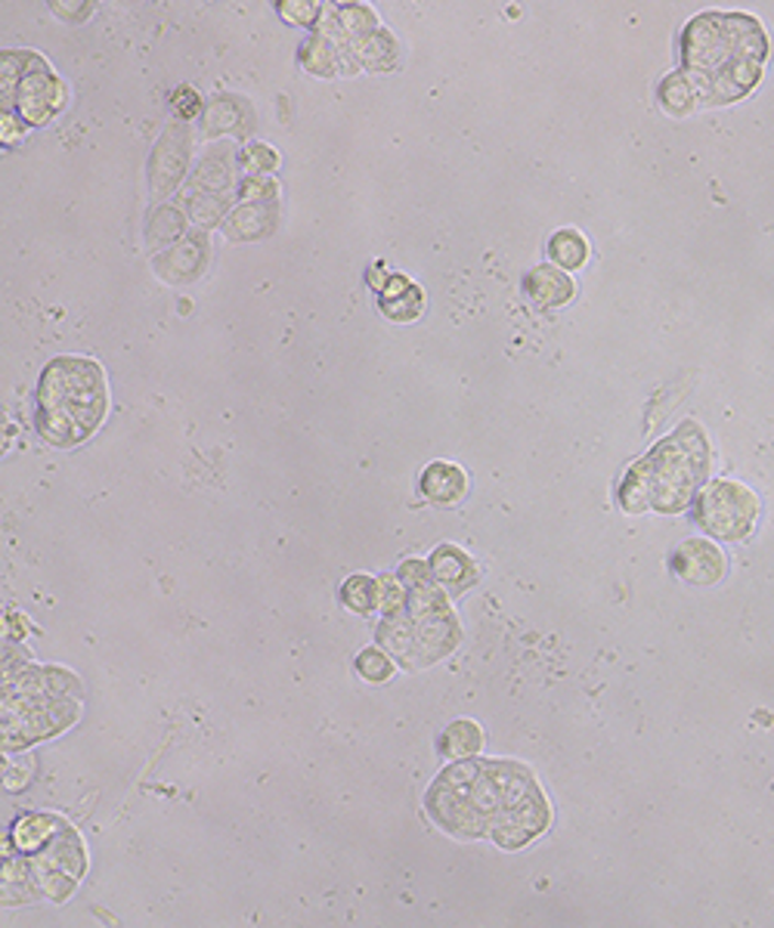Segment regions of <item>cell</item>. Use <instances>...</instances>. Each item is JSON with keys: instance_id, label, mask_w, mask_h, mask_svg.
<instances>
[{"instance_id": "1", "label": "cell", "mask_w": 774, "mask_h": 928, "mask_svg": "<svg viewBox=\"0 0 774 928\" xmlns=\"http://www.w3.org/2000/svg\"><path fill=\"white\" fill-rule=\"evenodd\" d=\"M428 811L452 836H490L500 848H520L546 833L551 808L534 773L517 761L459 758L434 780Z\"/></svg>"}, {"instance_id": "2", "label": "cell", "mask_w": 774, "mask_h": 928, "mask_svg": "<svg viewBox=\"0 0 774 928\" xmlns=\"http://www.w3.org/2000/svg\"><path fill=\"white\" fill-rule=\"evenodd\" d=\"M709 471L704 430L682 425L654 446L619 483V505L629 514H678L685 511Z\"/></svg>"}, {"instance_id": "3", "label": "cell", "mask_w": 774, "mask_h": 928, "mask_svg": "<svg viewBox=\"0 0 774 928\" xmlns=\"http://www.w3.org/2000/svg\"><path fill=\"white\" fill-rule=\"evenodd\" d=\"M109 409V387L100 362L56 357L37 384V430L53 446H78L100 428Z\"/></svg>"}, {"instance_id": "4", "label": "cell", "mask_w": 774, "mask_h": 928, "mask_svg": "<svg viewBox=\"0 0 774 928\" xmlns=\"http://www.w3.org/2000/svg\"><path fill=\"white\" fill-rule=\"evenodd\" d=\"M765 56L769 35L747 13H704L691 19L682 35V71L700 81L740 66H762Z\"/></svg>"}, {"instance_id": "5", "label": "cell", "mask_w": 774, "mask_h": 928, "mask_svg": "<svg viewBox=\"0 0 774 928\" xmlns=\"http://www.w3.org/2000/svg\"><path fill=\"white\" fill-rule=\"evenodd\" d=\"M81 705L66 697H3V749H22L37 739L56 737L78 722Z\"/></svg>"}, {"instance_id": "6", "label": "cell", "mask_w": 774, "mask_h": 928, "mask_svg": "<svg viewBox=\"0 0 774 928\" xmlns=\"http://www.w3.org/2000/svg\"><path fill=\"white\" fill-rule=\"evenodd\" d=\"M759 517V499L734 480H716L694 501V520L700 530L725 542H740L753 533Z\"/></svg>"}, {"instance_id": "7", "label": "cell", "mask_w": 774, "mask_h": 928, "mask_svg": "<svg viewBox=\"0 0 774 928\" xmlns=\"http://www.w3.org/2000/svg\"><path fill=\"white\" fill-rule=\"evenodd\" d=\"M25 858H29V867L35 873L41 894H47L53 901H66L87 870L85 842L69 824L59 826V833L53 836L51 842L37 848L35 855H25Z\"/></svg>"}, {"instance_id": "8", "label": "cell", "mask_w": 774, "mask_h": 928, "mask_svg": "<svg viewBox=\"0 0 774 928\" xmlns=\"http://www.w3.org/2000/svg\"><path fill=\"white\" fill-rule=\"evenodd\" d=\"M66 103V87L51 69L32 71L22 78L13 97V109L19 112L22 124L29 127H44L47 121L56 118V112Z\"/></svg>"}, {"instance_id": "9", "label": "cell", "mask_w": 774, "mask_h": 928, "mask_svg": "<svg viewBox=\"0 0 774 928\" xmlns=\"http://www.w3.org/2000/svg\"><path fill=\"white\" fill-rule=\"evenodd\" d=\"M190 168V131L183 124H171L153 152V168H149V183H153L155 199H168Z\"/></svg>"}, {"instance_id": "10", "label": "cell", "mask_w": 774, "mask_h": 928, "mask_svg": "<svg viewBox=\"0 0 774 928\" xmlns=\"http://www.w3.org/2000/svg\"><path fill=\"white\" fill-rule=\"evenodd\" d=\"M672 573L685 585L694 588H709L722 582L728 573V557L725 551L709 542V539H685L678 548L672 551Z\"/></svg>"}, {"instance_id": "11", "label": "cell", "mask_w": 774, "mask_h": 928, "mask_svg": "<svg viewBox=\"0 0 774 928\" xmlns=\"http://www.w3.org/2000/svg\"><path fill=\"white\" fill-rule=\"evenodd\" d=\"M205 263L207 236L205 233H192V236H183L177 245H171L168 251H161L155 258V273L161 275L165 282L187 285V282H195L199 275L205 273Z\"/></svg>"}, {"instance_id": "12", "label": "cell", "mask_w": 774, "mask_h": 928, "mask_svg": "<svg viewBox=\"0 0 774 928\" xmlns=\"http://www.w3.org/2000/svg\"><path fill=\"white\" fill-rule=\"evenodd\" d=\"M236 168H239V158L229 152L226 146H214V149L199 161V168L192 171L187 192H199V195H229V192L236 190Z\"/></svg>"}, {"instance_id": "13", "label": "cell", "mask_w": 774, "mask_h": 928, "mask_svg": "<svg viewBox=\"0 0 774 928\" xmlns=\"http://www.w3.org/2000/svg\"><path fill=\"white\" fill-rule=\"evenodd\" d=\"M428 567L430 579L440 585V588H447L449 598H452V595H462V591H468L471 585L478 582V564H474L462 548H456V545H440V548H434V554L428 557Z\"/></svg>"}, {"instance_id": "14", "label": "cell", "mask_w": 774, "mask_h": 928, "mask_svg": "<svg viewBox=\"0 0 774 928\" xmlns=\"http://www.w3.org/2000/svg\"><path fill=\"white\" fill-rule=\"evenodd\" d=\"M418 489L422 496L440 508H449L456 501H462L464 489H468V477L459 464L452 462H430L425 471H422V480H418Z\"/></svg>"}, {"instance_id": "15", "label": "cell", "mask_w": 774, "mask_h": 928, "mask_svg": "<svg viewBox=\"0 0 774 928\" xmlns=\"http://www.w3.org/2000/svg\"><path fill=\"white\" fill-rule=\"evenodd\" d=\"M524 292H527V297L534 301L536 307L549 309L573 301L576 285H573V279L561 267H534L527 273V279H524Z\"/></svg>"}, {"instance_id": "16", "label": "cell", "mask_w": 774, "mask_h": 928, "mask_svg": "<svg viewBox=\"0 0 774 928\" xmlns=\"http://www.w3.org/2000/svg\"><path fill=\"white\" fill-rule=\"evenodd\" d=\"M276 229V205H260V202H242L226 214L224 233L233 241H258L267 239Z\"/></svg>"}, {"instance_id": "17", "label": "cell", "mask_w": 774, "mask_h": 928, "mask_svg": "<svg viewBox=\"0 0 774 928\" xmlns=\"http://www.w3.org/2000/svg\"><path fill=\"white\" fill-rule=\"evenodd\" d=\"M379 307L394 322H413L422 316L425 297H422V288L410 282L406 275H391L379 294Z\"/></svg>"}, {"instance_id": "18", "label": "cell", "mask_w": 774, "mask_h": 928, "mask_svg": "<svg viewBox=\"0 0 774 928\" xmlns=\"http://www.w3.org/2000/svg\"><path fill=\"white\" fill-rule=\"evenodd\" d=\"M202 134L207 139L217 137H245L248 134V112L233 97H217L202 112Z\"/></svg>"}, {"instance_id": "19", "label": "cell", "mask_w": 774, "mask_h": 928, "mask_svg": "<svg viewBox=\"0 0 774 928\" xmlns=\"http://www.w3.org/2000/svg\"><path fill=\"white\" fill-rule=\"evenodd\" d=\"M379 647L384 654L394 656V663L413 669V650H415V635H413V616L403 610L396 616H381L379 625Z\"/></svg>"}, {"instance_id": "20", "label": "cell", "mask_w": 774, "mask_h": 928, "mask_svg": "<svg viewBox=\"0 0 774 928\" xmlns=\"http://www.w3.org/2000/svg\"><path fill=\"white\" fill-rule=\"evenodd\" d=\"M63 824H66V821H59L56 814H29V817L16 821L10 842H13V848L22 851V855H35L37 848H44V845L51 842Z\"/></svg>"}, {"instance_id": "21", "label": "cell", "mask_w": 774, "mask_h": 928, "mask_svg": "<svg viewBox=\"0 0 774 928\" xmlns=\"http://www.w3.org/2000/svg\"><path fill=\"white\" fill-rule=\"evenodd\" d=\"M350 50L357 56L360 69H372V71H391L400 59V47H396V37L391 32H375V35L362 37L357 44H350Z\"/></svg>"}, {"instance_id": "22", "label": "cell", "mask_w": 774, "mask_h": 928, "mask_svg": "<svg viewBox=\"0 0 774 928\" xmlns=\"http://www.w3.org/2000/svg\"><path fill=\"white\" fill-rule=\"evenodd\" d=\"M37 889L35 873L29 867V858H7L3 860V904H29L35 901Z\"/></svg>"}, {"instance_id": "23", "label": "cell", "mask_w": 774, "mask_h": 928, "mask_svg": "<svg viewBox=\"0 0 774 928\" xmlns=\"http://www.w3.org/2000/svg\"><path fill=\"white\" fill-rule=\"evenodd\" d=\"M483 746V731L474 722H452L440 737V756L449 761L459 758H474Z\"/></svg>"}, {"instance_id": "24", "label": "cell", "mask_w": 774, "mask_h": 928, "mask_svg": "<svg viewBox=\"0 0 774 928\" xmlns=\"http://www.w3.org/2000/svg\"><path fill=\"white\" fill-rule=\"evenodd\" d=\"M549 258L554 267H561L564 273L580 270L588 260V241L580 229H558L549 239Z\"/></svg>"}, {"instance_id": "25", "label": "cell", "mask_w": 774, "mask_h": 928, "mask_svg": "<svg viewBox=\"0 0 774 928\" xmlns=\"http://www.w3.org/2000/svg\"><path fill=\"white\" fill-rule=\"evenodd\" d=\"M332 13H335V22H338L341 35L347 37V44H357L362 37L381 32L379 16L366 3H341V7H332Z\"/></svg>"}, {"instance_id": "26", "label": "cell", "mask_w": 774, "mask_h": 928, "mask_svg": "<svg viewBox=\"0 0 774 928\" xmlns=\"http://www.w3.org/2000/svg\"><path fill=\"white\" fill-rule=\"evenodd\" d=\"M187 211L180 207H155L153 217H149V226H146V241L153 248H165V245H177L183 239V229H187Z\"/></svg>"}, {"instance_id": "27", "label": "cell", "mask_w": 774, "mask_h": 928, "mask_svg": "<svg viewBox=\"0 0 774 928\" xmlns=\"http://www.w3.org/2000/svg\"><path fill=\"white\" fill-rule=\"evenodd\" d=\"M298 59H301V66H304L310 75H319V78H328V75H335V71L341 69V63H338V47H335L328 37L316 35V32L301 44Z\"/></svg>"}, {"instance_id": "28", "label": "cell", "mask_w": 774, "mask_h": 928, "mask_svg": "<svg viewBox=\"0 0 774 928\" xmlns=\"http://www.w3.org/2000/svg\"><path fill=\"white\" fill-rule=\"evenodd\" d=\"M657 100H660V109H663L666 115H672V118H685L691 112H697V97H694V90H691V84L685 81L682 71H675V75H670V78L660 84Z\"/></svg>"}, {"instance_id": "29", "label": "cell", "mask_w": 774, "mask_h": 928, "mask_svg": "<svg viewBox=\"0 0 774 928\" xmlns=\"http://www.w3.org/2000/svg\"><path fill=\"white\" fill-rule=\"evenodd\" d=\"M341 603L354 613H375L379 610V579L362 576V573L350 576L341 585Z\"/></svg>"}, {"instance_id": "30", "label": "cell", "mask_w": 774, "mask_h": 928, "mask_svg": "<svg viewBox=\"0 0 774 928\" xmlns=\"http://www.w3.org/2000/svg\"><path fill=\"white\" fill-rule=\"evenodd\" d=\"M226 205H229V195H199V192H190L183 211H187V217L199 229H211V226L226 220Z\"/></svg>"}, {"instance_id": "31", "label": "cell", "mask_w": 774, "mask_h": 928, "mask_svg": "<svg viewBox=\"0 0 774 928\" xmlns=\"http://www.w3.org/2000/svg\"><path fill=\"white\" fill-rule=\"evenodd\" d=\"M394 656L384 654L381 647H366V650H360V656H357V671H360L366 681H372V684H384V681L394 675Z\"/></svg>"}, {"instance_id": "32", "label": "cell", "mask_w": 774, "mask_h": 928, "mask_svg": "<svg viewBox=\"0 0 774 928\" xmlns=\"http://www.w3.org/2000/svg\"><path fill=\"white\" fill-rule=\"evenodd\" d=\"M410 601V588L400 582L396 576H381L379 579V613L381 616H396L406 610Z\"/></svg>"}, {"instance_id": "33", "label": "cell", "mask_w": 774, "mask_h": 928, "mask_svg": "<svg viewBox=\"0 0 774 928\" xmlns=\"http://www.w3.org/2000/svg\"><path fill=\"white\" fill-rule=\"evenodd\" d=\"M239 168H245L248 177H263V173L279 168V155L270 146H263V143H251V146H245L239 152Z\"/></svg>"}, {"instance_id": "34", "label": "cell", "mask_w": 774, "mask_h": 928, "mask_svg": "<svg viewBox=\"0 0 774 928\" xmlns=\"http://www.w3.org/2000/svg\"><path fill=\"white\" fill-rule=\"evenodd\" d=\"M276 192H279V183H276L270 173L263 177H245L239 183V195L242 202H260V205H273Z\"/></svg>"}, {"instance_id": "35", "label": "cell", "mask_w": 774, "mask_h": 928, "mask_svg": "<svg viewBox=\"0 0 774 928\" xmlns=\"http://www.w3.org/2000/svg\"><path fill=\"white\" fill-rule=\"evenodd\" d=\"M44 690L51 697H66V700H78L81 697V681L66 669L56 666H44Z\"/></svg>"}, {"instance_id": "36", "label": "cell", "mask_w": 774, "mask_h": 928, "mask_svg": "<svg viewBox=\"0 0 774 928\" xmlns=\"http://www.w3.org/2000/svg\"><path fill=\"white\" fill-rule=\"evenodd\" d=\"M276 10L289 25H310V29L323 16V3H304V0H282L276 3Z\"/></svg>"}, {"instance_id": "37", "label": "cell", "mask_w": 774, "mask_h": 928, "mask_svg": "<svg viewBox=\"0 0 774 928\" xmlns=\"http://www.w3.org/2000/svg\"><path fill=\"white\" fill-rule=\"evenodd\" d=\"M35 777V758H10L3 765V786L10 792L25 790Z\"/></svg>"}, {"instance_id": "38", "label": "cell", "mask_w": 774, "mask_h": 928, "mask_svg": "<svg viewBox=\"0 0 774 928\" xmlns=\"http://www.w3.org/2000/svg\"><path fill=\"white\" fill-rule=\"evenodd\" d=\"M171 109H173V115H180V121H192V118H202L205 103H202V97H199L192 87H180V90H173Z\"/></svg>"}, {"instance_id": "39", "label": "cell", "mask_w": 774, "mask_h": 928, "mask_svg": "<svg viewBox=\"0 0 774 928\" xmlns=\"http://www.w3.org/2000/svg\"><path fill=\"white\" fill-rule=\"evenodd\" d=\"M396 579L406 585V588L425 582V579H430L428 561H418V557H413V561H403V567H400V573H396Z\"/></svg>"}, {"instance_id": "40", "label": "cell", "mask_w": 774, "mask_h": 928, "mask_svg": "<svg viewBox=\"0 0 774 928\" xmlns=\"http://www.w3.org/2000/svg\"><path fill=\"white\" fill-rule=\"evenodd\" d=\"M53 13L69 22H81V16L93 13V3H81V0H63V3H53Z\"/></svg>"}, {"instance_id": "41", "label": "cell", "mask_w": 774, "mask_h": 928, "mask_svg": "<svg viewBox=\"0 0 774 928\" xmlns=\"http://www.w3.org/2000/svg\"><path fill=\"white\" fill-rule=\"evenodd\" d=\"M0 127H3V143H7V146H16V143H22L25 131H29V124H19V115H13V112H3Z\"/></svg>"}]
</instances>
